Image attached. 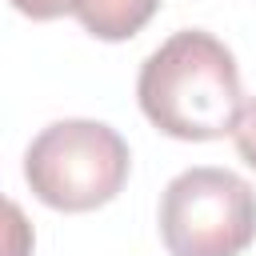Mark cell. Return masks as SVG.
<instances>
[{
  "instance_id": "1",
  "label": "cell",
  "mask_w": 256,
  "mask_h": 256,
  "mask_svg": "<svg viewBox=\"0 0 256 256\" xmlns=\"http://www.w3.org/2000/svg\"><path fill=\"white\" fill-rule=\"evenodd\" d=\"M136 100L172 140H220L244 112L236 56L212 32L180 28L140 64Z\"/></svg>"
},
{
  "instance_id": "2",
  "label": "cell",
  "mask_w": 256,
  "mask_h": 256,
  "mask_svg": "<svg viewBox=\"0 0 256 256\" xmlns=\"http://www.w3.org/2000/svg\"><path fill=\"white\" fill-rule=\"evenodd\" d=\"M132 172L124 136L104 120H56L36 132L24 152L32 196L56 212H92L120 196Z\"/></svg>"
},
{
  "instance_id": "3",
  "label": "cell",
  "mask_w": 256,
  "mask_h": 256,
  "mask_svg": "<svg viewBox=\"0 0 256 256\" xmlns=\"http://www.w3.org/2000/svg\"><path fill=\"white\" fill-rule=\"evenodd\" d=\"M168 256H240L256 240V188L228 168H184L160 196Z\"/></svg>"
},
{
  "instance_id": "4",
  "label": "cell",
  "mask_w": 256,
  "mask_h": 256,
  "mask_svg": "<svg viewBox=\"0 0 256 256\" xmlns=\"http://www.w3.org/2000/svg\"><path fill=\"white\" fill-rule=\"evenodd\" d=\"M28 20H56L76 16L80 28L104 44L132 40L160 8V0H8Z\"/></svg>"
},
{
  "instance_id": "5",
  "label": "cell",
  "mask_w": 256,
  "mask_h": 256,
  "mask_svg": "<svg viewBox=\"0 0 256 256\" xmlns=\"http://www.w3.org/2000/svg\"><path fill=\"white\" fill-rule=\"evenodd\" d=\"M232 140H236L240 160H244L248 168H256V100L244 104V112H240V120H236V128H232Z\"/></svg>"
}]
</instances>
